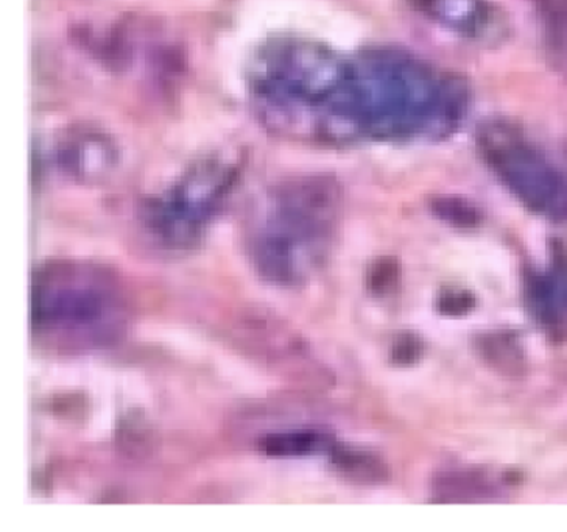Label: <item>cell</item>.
I'll return each instance as SVG.
<instances>
[{
	"mask_svg": "<svg viewBox=\"0 0 567 532\" xmlns=\"http://www.w3.org/2000/svg\"><path fill=\"white\" fill-rule=\"evenodd\" d=\"M32 294L34 332L87 346L117 331L121 301L97 272L68 267L38 272Z\"/></svg>",
	"mask_w": 567,
	"mask_h": 532,
	"instance_id": "1",
	"label": "cell"
}]
</instances>
